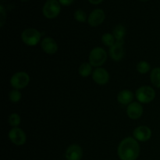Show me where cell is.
<instances>
[{
    "label": "cell",
    "mask_w": 160,
    "mask_h": 160,
    "mask_svg": "<svg viewBox=\"0 0 160 160\" xmlns=\"http://www.w3.org/2000/svg\"><path fill=\"white\" fill-rule=\"evenodd\" d=\"M22 2H27V1H29V0H21Z\"/></svg>",
    "instance_id": "cell-28"
},
{
    "label": "cell",
    "mask_w": 160,
    "mask_h": 160,
    "mask_svg": "<svg viewBox=\"0 0 160 160\" xmlns=\"http://www.w3.org/2000/svg\"><path fill=\"white\" fill-rule=\"evenodd\" d=\"M127 113L131 120H138L143 114V107L140 102H134L129 104L127 108Z\"/></svg>",
    "instance_id": "cell-11"
},
{
    "label": "cell",
    "mask_w": 160,
    "mask_h": 160,
    "mask_svg": "<svg viewBox=\"0 0 160 160\" xmlns=\"http://www.w3.org/2000/svg\"><path fill=\"white\" fill-rule=\"evenodd\" d=\"M41 47L42 50L47 54L52 55L57 52L58 45L56 41L52 38H45L41 42Z\"/></svg>",
    "instance_id": "cell-14"
},
{
    "label": "cell",
    "mask_w": 160,
    "mask_h": 160,
    "mask_svg": "<svg viewBox=\"0 0 160 160\" xmlns=\"http://www.w3.org/2000/svg\"><path fill=\"white\" fill-rule=\"evenodd\" d=\"M125 34H126V28L121 24H118L114 27L112 30V35L115 38L116 41L123 40Z\"/></svg>",
    "instance_id": "cell-16"
},
{
    "label": "cell",
    "mask_w": 160,
    "mask_h": 160,
    "mask_svg": "<svg viewBox=\"0 0 160 160\" xmlns=\"http://www.w3.org/2000/svg\"><path fill=\"white\" fill-rule=\"evenodd\" d=\"M92 79L96 84L103 85L109 82V74L106 70L98 67L95 69L92 73Z\"/></svg>",
    "instance_id": "cell-13"
},
{
    "label": "cell",
    "mask_w": 160,
    "mask_h": 160,
    "mask_svg": "<svg viewBox=\"0 0 160 160\" xmlns=\"http://www.w3.org/2000/svg\"><path fill=\"white\" fill-rule=\"evenodd\" d=\"M102 42L104 45L110 48V47H112L115 44L116 39L112 34H110V33H106L102 37Z\"/></svg>",
    "instance_id": "cell-19"
},
{
    "label": "cell",
    "mask_w": 160,
    "mask_h": 160,
    "mask_svg": "<svg viewBox=\"0 0 160 160\" xmlns=\"http://www.w3.org/2000/svg\"><path fill=\"white\" fill-rule=\"evenodd\" d=\"M78 72H79V74L81 77L87 78V77L90 76L93 73L92 72V66L90 63H88V62H84L79 67Z\"/></svg>",
    "instance_id": "cell-18"
},
{
    "label": "cell",
    "mask_w": 160,
    "mask_h": 160,
    "mask_svg": "<svg viewBox=\"0 0 160 160\" xmlns=\"http://www.w3.org/2000/svg\"><path fill=\"white\" fill-rule=\"evenodd\" d=\"M60 5H62L64 6H68L73 4L74 0H58Z\"/></svg>",
    "instance_id": "cell-25"
},
{
    "label": "cell",
    "mask_w": 160,
    "mask_h": 160,
    "mask_svg": "<svg viewBox=\"0 0 160 160\" xmlns=\"http://www.w3.org/2000/svg\"><path fill=\"white\" fill-rule=\"evenodd\" d=\"M20 117L17 113H12L9 117V123L10 126L13 127V128H18L20 125Z\"/></svg>",
    "instance_id": "cell-23"
},
{
    "label": "cell",
    "mask_w": 160,
    "mask_h": 160,
    "mask_svg": "<svg viewBox=\"0 0 160 160\" xmlns=\"http://www.w3.org/2000/svg\"><path fill=\"white\" fill-rule=\"evenodd\" d=\"M9 138L12 144L17 146H21L26 142L27 136L22 129L19 128H13L9 131Z\"/></svg>",
    "instance_id": "cell-7"
},
{
    "label": "cell",
    "mask_w": 160,
    "mask_h": 160,
    "mask_svg": "<svg viewBox=\"0 0 160 160\" xmlns=\"http://www.w3.org/2000/svg\"><path fill=\"white\" fill-rule=\"evenodd\" d=\"M6 19V12L5 10V8L3 7L2 5L0 6V22H1V28H2L4 25L5 20Z\"/></svg>",
    "instance_id": "cell-24"
},
{
    "label": "cell",
    "mask_w": 160,
    "mask_h": 160,
    "mask_svg": "<svg viewBox=\"0 0 160 160\" xmlns=\"http://www.w3.org/2000/svg\"><path fill=\"white\" fill-rule=\"evenodd\" d=\"M134 94L130 90H123L117 95V101L123 106H127L132 102L134 99Z\"/></svg>",
    "instance_id": "cell-15"
},
{
    "label": "cell",
    "mask_w": 160,
    "mask_h": 160,
    "mask_svg": "<svg viewBox=\"0 0 160 160\" xmlns=\"http://www.w3.org/2000/svg\"><path fill=\"white\" fill-rule=\"evenodd\" d=\"M65 156L67 160H81L83 157V150L77 144L70 145L66 151Z\"/></svg>",
    "instance_id": "cell-12"
},
{
    "label": "cell",
    "mask_w": 160,
    "mask_h": 160,
    "mask_svg": "<svg viewBox=\"0 0 160 160\" xmlns=\"http://www.w3.org/2000/svg\"><path fill=\"white\" fill-rule=\"evenodd\" d=\"M123 44L124 40L116 41L115 44L109 48V56L114 61H120L124 56Z\"/></svg>",
    "instance_id": "cell-8"
},
{
    "label": "cell",
    "mask_w": 160,
    "mask_h": 160,
    "mask_svg": "<svg viewBox=\"0 0 160 160\" xmlns=\"http://www.w3.org/2000/svg\"><path fill=\"white\" fill-rule=\"evenodd\" d=\"M134 138L139 142H147L152 137V131L147 126H139L133 132Z\"/></svg>",
    "instance_id": "cell-10"
},
{
    "label": "cell",
    "mask_w": 160,
    "mask_h": 160,
    "mask_svg": "<svg viewBox=\"0 0 160 160\" xmlns=\"http://www.w3.org/2000/svg\"><path fill=\"white\" fill-rule=\"evenodd\" d=\"M136 69H137L138 72H139L142 74H145V73H148L150 71V70H151V66L146 61H140L137 64Z\"/></svg>",
    "instance_id": "cell-20"
},
{
    "label": "cell",
    "mask_w": 160,
    "mask_h": 160,
    "mask_svg": "<svg viewBox=\"0 0 160 160\" xmlns=\"http://www.w3.org/2000/svg\"><path fill=\"white\" fill-rule=\"evenodd\" d=\"M42 34L35 28H27L22 32L21 39L24 44L29 46H35L39 43Z\"/></svg>",
    "instance_id": "cell-4"
},
{
    "label": "cell",
    "mask_w": 160,
    "mask_h": 160,
    "mask_svg": "<svg viewBox=\"0 0 160 160\" xmlns=\"http://www.w3.org/2000/svg\"><path fill=\"white\" fill-rule=\"evenodd\" d=\"M74 19L80 23H84L87 20V14L83 9H78L73 14Z\"/></svg>",
    "instance_id": "cell-21"
},
{
    "label": "cell",
    "mask_w": 160,
    "mask_h": 160,
    "mask_svg": "<svg viewBox=\"0 0 160 160\" xmlns=\"http://www.w3.org/2000/svg\"><path fill=\"white\" fill-rule=\"evenodd\" d=\"M61 5L57 0H47L42 8V13L47 19H54L59 16Z\"/></svg>",
    "instance_id": "cell-3"
},
{
    "label": "cell",
    "mask_w": 160,
    "mask_h": 160,
    "mask_svg": "<svg viewBox=\"0 0 160 160\" xmlns=\"http://www.w3.org/2000/svg\"><path fill=\"white\" fill-rule=\"evenodd\" d=\"M106 19L105 12L101 9H95L92 11L88 18V22L92 27H98L104 22Z\"/></svg>",
    "instance_id": "cell-9"
},
{
    "label": "cell",
    "mask_w": 160,
    "mask_h": 160,
    "mask_svg": "<svg viewBox=\"0 0 160 160\" xmlns=\"http://www.w3.org/2000/svg\"><path fill=\"white\" fill-rule=\"evenodd\" d=\"M139 1H141V2H148V1H149V0H139Z\"/></svg>",
    "instance_id": "cell-27"
},
{
    "label": "cell",
    "mask_w": 160,
    "mask_h": 160,
    "mask_svg": "<svg viewBox=\"0 0 160 160\" xmlns=\"http://www.w3.org/2000/svg\"><path fill=\"white\" fill-rule=\"evenodd\" d=\"M30 82V77L26 72H17L14 73L10 78V84L14 89H23L28 85Z\"/></svg>",
    "instance_id": "cell-6"
},
{
    "label": "cell",
    "mask_w": 160,
    "mask_h": 160,
    "mask_svg": "<svg viewBox=\"0 0 160 160\" xmlns=\"http://www.w3.org/2000/svg\"><path fill=\"white\" fill-rule=\"evenodd\" d=\"M102 1L103 0H88L89 2L92 3V4H93V5L100 4V3H101Z\"/></svg>",
    "instance_id": "cell-26"
},
{
    "label": "cell",
    "mask_w": 160,
    "mask_h": 160,
    "mask_svg": "<svg viewBox=\"0 0 160 160\" xmlns=\"http://www.w3.org/2000/svg\"><path fill=\"white\" fill-rule=\"evenodd\" d=\"M150 79L155 87L160 88V67H156L152 70Z\"/></svg>",
    "instance_id": "cell-17"
},
{
    "label": "cell",
    "mask_w": 160,
    "mask_h": 160,
    "mask_svg": "<svg viewBox=\"0 0 160 160\" xmlns=\"http://www.w3.org/2000/svg\"><path fill=\"white\" fill-rule=\"evenodd\" d=\"M107 59V54L104 48L101 47L94 48L89 54V62L92 67H99Z\"/></svg>",
    "instance_id": "cell-2"
},
{
    "label": "cell",
    "mask_w": 160,
    "mask_h": 160,
    "mask_svg": "<svg viewBox=\"0 0 160 160\" xmlns=\"http://www.w3.org/2000/svg\"><path fill=\"white\" fill-rule=\"evenodd\" d=\"M117 154L121 160H136L140 155V145L134 138H126L119 145Z\"/></svg>",
    "instance_id": "cell-1"
},
{
    "label": "cell",
    "mask_w": 160,
    "mask_h": 160,
    "mask_svg": "<svg viewBox=\"0 0 160 160\" xmlns=\"http://www.w3.org/2000/svg\"><path fill=\"white\" fill-rule=\"evenodd\" d=\"M21 93L20 92V91L17 90V89H13V90L11 91L9 94V98L12 102L17 103L18 102L20 101L21 99Z\"/></svg>",
    "instance_id": "cell-22"
},
{
    "label": "cell",
    "mask_w": 160,
    "mask_h": 160,
    "mask_svg": "<svg viewBox=\"0 0 160 160\" xmlns=\"http://www.w3.org/2000/svg\"><path fill=\"white\" fill-rule=\"evenodd\" d=\"M135 96L139 102L149 103L156 98V92L150 86H142L136 91Z\"/></svg>",
    "instance_id": "cell-5"
}]
</instances>
